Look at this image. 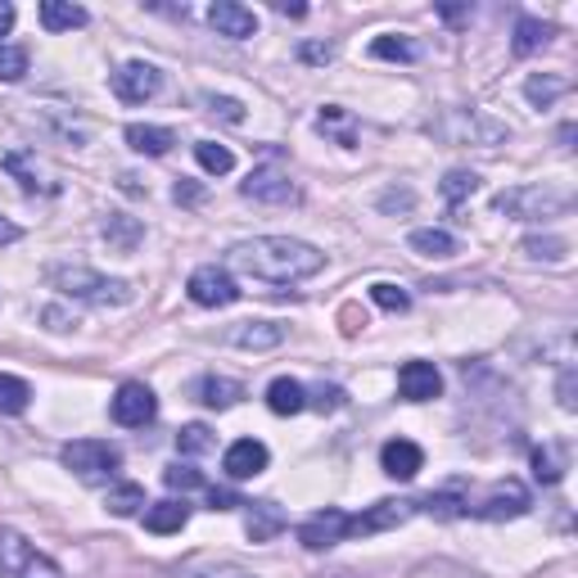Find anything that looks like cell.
<instances>
[{
    "label": "cell",
    "instance_id": "cell-6",
    "mask_svg": "<svg viewBox=\"0 0 578 578\" xmlns=\"http://www.w3.org/2000/svg\"><path fill=\"white\" fill-rule=\"evenodd\" d=\"M434 136H443L448 144H502L511 131H506V122L479 114V109H448L434 122Z\"/></svg>",
    "mask_w": 578,
    "mask_h": 578
},
{
    "label": "cell",
    "instance_id": "cell-4",
    "mask_svg": "<svg viewBox=\"0 0 578 578\" xmlns=\"http://www.w3.org/2000/svg\"><path fill=\"white\" fill-rule=\"evenodd\" d=\"M493 208L515 222H552L574 208V195L569 190H552V185H515V190H502Z\"/></svg>",
    "mask_w": 578,
    "mask_h": 578
},
{
    "label": "cell",
    "instance_id": "cell-39",
    "mask_svg": "<svg viewBox=\"0 0 578 578\" xmlns=\"http://www.w3.org/2000/svg\"><path fill=\"white\" fill-rule=\"evenodd\" d=\"M195 159H200V168H204L208 176L235 172V154L226 150V144H217V140H200V144H195Z\"/></svg>",
    "mask_w": 578,
    "mask_h": 578
},
{
    "label": "cell",
    "instance_id": "cell-11",
    "mask_svg": "<svg viewBox=\"0 0 578 578\" xmlns=\"http://www.w3.org/2000/svg\"><path fill=\"white\" fill-rule=\"evenodd\" d=\"M109 86H114V95L122 105H144V100H154V95L163 90V73L154 64H144V60H127L122 68H114Z\"/></svg>",
    "mask_w": 578,
    "mask_h": 578
},
{
    "label": "cell",
    "instance_id": "cell-54",
    "mask_svg": "<svg viewBox=\"0 0 578 578\" xmlns=\"http://www.w3.org/2000/svg\"><path fill=\"white\" fill-rule=\"evenodd\" d=\"M14 19H19V10L10 6V0H0V36H10V28H14Z\"/></svg>",
    "mask_w": 578,
    "mask_h": 578
},
{
    "label": "cell",
    "instance_id": "cell-46",
    "mask_svg": "<svg viewBox=\"0 0 578 578\" xmlns=\"http://www.w3.org/2000/svg\"><path fill=\"white\" fill-rule=\"evenodd\" d=\"M204 105H208L213 118H222V122H231V127L245 122V105L231 100V95H204Z\"/></svg>",
    "mask_w": 578,
    "mask_h": 578
},
{
    "label": "cell",
    "instance_id": "cell-45",
    "mask_svg": "<svg viewBox=\"0 0 578 578\" xmlns=\"http://www.w3.org/2000/svg\"><path fill=\"white\" fill-rule=\"evenodd\" d=\"M308 407H317L321 416L340 411V407H349V394L340 389V384H317V389H308Z\"/></svg>",
    "mask_w": 578,
    "mask_h": 578
},
{
    "label": "cell",
    "instance_id": "cell-55",
    "mask_svg": "<svg viewBox=\"0 0 578 578\" xmlns=\"http://www.w3.org/2000/svg\"><path fill=\"white\" fill-rule=\"evenodd\" d=\"M118 181H122V190H127V195H144V185H140V181H136L131 172H122Z\"/></svg>",
    "mask_w": 578,
    "mask_h": 578
},
{
    "label": "cell",
    "instance_id": "cell-17",
    "mask_svg": "<svg viewBox=\"0 0 578 578\" xmlns=\"http://www.w3.org/2000/svg\"><path fill=\"white\" fill-rule=\"evenodd\" d=\"M267 461H271L267 443H258V439H235V443L226 448V457H222V470L235 479V484H245V479H258V474L267 470Z\"/></svg>",
    "mask_w": 578,
    "mask_h": 578
},
{
    "label": "cell",
    "instance_id": "cell-47",
    "mask_svg": "<svg viewBox=\"0 0 578 578\" xmlns=\"http://www.w3.org/2000/svg\"><path fill=\"white\" fill-rule=\"evenodd\" d=\"M375 204H379V213H411V208H416V190H407V185H389Z\"/></svg>",
    "mask_w": 578,
    "mask_h": 578
},
{
    "label": "cell",
    "instance_id": "cell-56",
    "mask_svg": "<svg viewBox=\"0 0 578 578\" xmlns=\"http://www.w3.org/2000/svg\"><path fill=\"white\" fill-rule=\"evenodd\" d=\"M276 14H289V19H303L308 10H303V6H285V0H276Z\"/></svg>",
    "mask_w": 578,
    "mask_h": 578
},
{
    "label": "cell",
    "instance_id": "cell-29",
    "mask_svg": "<svg viewBox=\"0 0 578 578\" xmlns=\"http://www.w3.org/2000/svg\"><path fill=\"white\" fill-rule=\"evenodd\" d=\"M371 60H389V64H416L420 60V45L403 32H384L371 41Z\"/></svg>",
    "mask_w": 578,
    "mask_h": 578
},
{
    "label": "cell",
    "instance_id": "cell-20",
    "mask_svg": "<svg viewBox=\"0 0 578 578\" xmlns=\"http://www.w3.org/2000/svg\"><path fill=\"white\" fill-rule=\"evenodd\" d=\"M379 470L389 474V479H416V474L425 470L420 443H411V439H389V443L379 448Z\"/></svg>",
    "mask_w": 578,
    "mask_h": 578
},
{
    "label": "cell",
    "instance_id": "cell-2",
    "mask_svg": "<svg viewBox=\"0 0 578 578\" xmlns=\"http://www.w3.org/2000/svg\"><path fill=\"white\" fill-rule=\"evenodd\" d=\"M45 280H51V289H60V295L73 299V303H90V308H127V303H136V285L131 280L90 271L82 263L45 267Z\"/></svg>",
    "mask_w": 578,
    "mask_h": 578
},
{
    "label": "cell",
    "instance_id": "cell-21",
    "mask_svg": "<svg viewBox=\"0 0 578 578\" xmlns=\"http://www.w3.org/2000/svg\"><path fill=\"white\" fill-rule=\"evenodd\" d=\"M285 528H289L285 506H276V502H245V534H249V543H271L276 534H285Z\"/></svg>",
    "mask_w": 578,
    "mask_h": 578
},
{
    "label": "cell",
    "instance_id": "cell-57",
    "mask_svg": "<svg viewBox=\"0 0 578 578\" xmlns=\"http://www.w3.org/2000/svg\"><path fill=\"white\" fill-rule=\"evenodd\" d=\"M465 14H470V6H443V19H452V23L465 19Z\"/></svg>",
    "mask_w": 578,
    "mask_h": 578
},
{
    "label": "cell",
    "instance_id": "cell-27",
    "mask_svg": "<svg viewBox=\"0 0 578 578\" xmlns=\"http://www.w3.org/2000/svg\"><path fill=\"white\" fill-rule=\"evenodd\" d=\"M100 231H105V239H109V249H118V254H136L140 239H144L140 217H127V213H109Z\"/></svg>",
    "mask_w": 578,
    "mask_h": 578
},
{
    "label": "cell",
    "instance_id": "cell-48",
    "mask_svg": "<svg viewBox=\"0 0 578 578\" xmlns=\"http://www.w3.org/2000/svg\"><path fill=\"white\" fill-rule=\"evenodd\" d=\"M556 403H560L565 411H574V407H578V375H574V362H569V366H560V384H556Z\"/></svg>",
    "mask_w": 578,
    "mask_h": 578
},
{
    "label": "cell",
    "instance_id": "cell-51",
    "mask_svg": "<svg viewBox=\"0 0 578 578\" xmlns=\"http://www.w3.org/2000/svg\"><path fill=\"white\" fill-rule=\"evenodd\" d=\"M235 506H245V497L235 489H208V511H235Z\"/></svg>",
    "mask_w": 578,
    "mask_h": 578
},
{
    "label": "cell",
    "instance_id": "cell-34",
    "mask_svg": "<svg viewBox=\"0 0 578 578\" xmlns=\"http://www.w3.org/2000/svg\"><path fill=\"white\" fill-rule=\"evenodd\" d=\"M465 502H470V489L465 484H448V489L425 497V511L439 515V520H457V515H465Z\"/></svg>",
    "mask_w": 578,
    "mask_h": 578
},
{
    "label": "cell",
    "instance_id": "cell-5",
    "mask_svg": "<svg viewBox=\"0 0 578 578\" xmlns=\"http://www.w3.org/2000/svg\"><path fill=\"white\" fill-rule=\"evenodd\" d=\"M0 574L6 578H64V569L36 552L19 528H0Z\"/></svg>",
    "mask_w": 578,
    "mask_h": 578
},
{
    "label": "cell",
    "instance_id": "cell-1",
    "mask_svg": "<svg viewBox=\"0 0 578 578\" xmlns=\"http://www.w3.org/2000/svg\"><path fill=\"white\" fill-rule=\"evenodd\" d=\"M226 263L249 280L299 285V280H308V276H317L325 267V254L317 245H308V239H295V235H254V239L231 245Z\"/></svg>",
    "mask_w": 578,
    "mask_h": 578
},
{
    "label": "cell",
    "instance_id": "cell-10",
    "mask_svg": "<svg viewBox=\"0 0 578 578\" xmlns=\"http://www.w3.org/2000/svg\"><path fill=\"white\" fill-rule=\"evenodd\" d=\"M109 416L122 425V429H140V425H150L159 416V398L150 384H140V379H122L118 384V394L109 398Z\"/></svg>",
    "mask_w": 578,
    "mask_h": 578
},
{
    "label": "cell",
    "instance_id": "cell-14",
    "mask_svg": "<svg viewBox=\"0 0 578 578\" xmlns=\"http://www.w3.org/2000/svg\"><path fill=\"white\" fill-rule=\"evenodd\" d=\"M344 538H349V515L340 506H325V511H317V515H308L299 524V543L308 552H330L334 543H344Z\"/></svg>",
    "mask_w": 578,
    "mask_h": 578
},
{
    "label": "cell",
    "instance_id": "cell-22",
    "mask_svg": "<svg viewBox=\"0 0 578 578\" xmlns=\"http://www.w3.org/2000/svg\"><path fill=\"white\" fill-rule=\"evenodd\" d=\"M127 144L136 154H150V159H163L172 144H176V131L172 127H154V122H127Z\"/></svg>",
    "mask_w": 578,
    "mask_h": 578
},
{
    "label": "cell",
    "instance_id": "cell-42",
    "mask_svg": "<svg viewBox=\"0 0 578 578\" xmlns=\"http://www.w3.org/2000/svg\"><path fill=\"white\" fill-rule=\"evenodd\" d=\"M28 68H32V55L23 51V45L0 41V82H23Z\"/></svg>",
    "mask_w": 578,
    "mask_h": 578
},
{
    "label": "cell",
    "instance_id": "cell-33",
    "mask_svg": "<svg viewBox=\"0 0 578 578\" xmlns=\"http://www.w3.org/2000/svg\"><path fill=\"white\" fill-rule=\"evenodd\" d=\"M32 407V384L23 375L0 371V416H23Z\"/></svg>",
    "mask_w": 578,
    "mask_h": 578
},
{
    "label": "cell",
    "instance_id": "cell-40",
    "mask_svg": "<svg viewBox=\"0 0 578 578\" xmlns=\"http://www.w3.org/2000/svg\"><path fill=\"white\" fill-rule=\"evenodd\" d=\"M479 185H484V181H479V172H470V168H452V172L443 176V185H439V195H443L448 204H461V200L474 195Z\"/></svg>",
    "mask_w": 578,
    "mask_h": 578
},
{
    "label": "cell",
    "instance_id": "cell-8",
    "mask_svg": "<svg viewBox=\"0 0 578 578\" xmlns=\"http://www.w3.org/2000/svg\"><path fill=\"white\" fill-rule=\"evenodd\" d=\"M528 506V489L520 484V479H497L493 489H484L479 497H470L465 502V515H474V520H520Z\"/></svg>",
    "mask_w": 578,
    "mask_h": 578
},
{
    "label": "cell",
    "instance_id": "cell-26",
    "mask_svg": "<svg viewBox=\"0 0 578 578\" xmlns=\"http://www.w3.org/2000/svg\"><path fill=\"white\" fill-rule=\"evenodd\" d=\"M185 520H190L185 497H181V502H176V497H168V502L144 506V528H150V534H181Z\"/></svg>",
    "mask_w": 578,
    "mask_h": 578
},
{
    "label": "cell",
    "instance_id": "cell-7",
    "mask_svg": "<svg viewBox=\"0 0 578 578\" xmlns=\"http://www.w3.org/2000/svg\"><path fill=\"white\" fill-rule=\"evenodd\" d=\"M185 295H190V303H195V308H231V303H239V295H245V289H239V280H235L226 267L204 263V267L190 271Z\"/></svg>",
    "mask_w": 578,
    "mask_h": 578
},
{
    "label": "cell",
    "instance_id": "cell-13",
    "mask_svg": "<svg viewBox=\"0 0 578 578\" xmlns=\"http://www.w3.org/2000/svg\"><path fill=\"white\" fill-rule=\"evenodd\" d=\"M0 168L19 181L28 195H55V190H60V176L36 159V150H10L6 159H0Z\"/></svg>",
    "mask_w": 578,
    "mask_h": 578
},
{
    "label": "cell",
    "instance_id": "cell-3",
    "mask_svg": "<svg viewBox=\"0 0 578 578\" xmlns=\"http://www.w3.org/2000/svg\"><path fill=\"white\" fill-rule=\"evenodd\" d=\"M60 461L73 479H82L86 489H109L122 470V452L109 439H73V443H64Z\"/></svg>",
    "mask_w": 578,
    "mask_h": 578
},
{
    "label": "cell",
    "instance_id": "cell-32",
    "mask_svg": "<svg viewBox=\"0 0 578 578\" xmlns=\"http://www.w3.org/2000/svg\"><path fill=\"white\" fill-rule=\"evenodd\" d=\"M552 41V28L543 23V19H528V14H520L515 19V41H511V51L524 60V55H534V51H543V45Z\"/></svg>",
    "mask_w": 578,
    "mask_h": 578
},
{
    "label": "cell",
    "instance_id": "cell-16",
    "mask_svg": "<svg viewBox=\"0 0 578 578\" xmlns=\"http://www.w3.org/2000/svg\"><path fill=\"white\" fill-rule=\"evenodd\" d=\"M208 23L217 36H231V41H249L258 32V14L249 6H239V0H213Z\"/></svg>",
    "mask_w": 578,
    "mask_h": 578
},
{
    "label": "cell",
    "instance_id": "cell-25",
    "mask_svg": "<svg viewBox=\"0 0 578 578\" xmlns=\"http://www.w3.org/2000/svg\"><path fill=\"white\" fill-rule=\"evenodd\" d=\"M90 14L86 6H73V0H41V28L45 32H73V28H86Z\"/></svg>",
    "mask_w": 578,
    "mask_h": 578
},
{
    "label": "cell",
    "instance_id": "cell-36",
    "mask_svg": "<svg viewBox=\"0 0 578 578\" xmlns=\"http://www.w3.org/2000/svg\"><path fill=\"white\" fill-rule=\"evenodd\" d=\"M105 506H109V515L131 520V515H140L150 502H144V484H114L109 497H105Z\"/></svg>",
    "mask_w": 578,
    "mask_h": 578
},
{
    "label": "cell",
    "instance_id": "cell-38",
    "mask_svg": "<svg viewBox=\"0 0 578 578\" xmlns=\"http://www.w3.org/2000/svg\"><path fill=\"white\" fill-rule=\"evenodd\" d=\"M213 448H217V439H213L208 425L195 420V425H181V429H176V452H181V457H204V452H213Z\"/></svg>",
    "mask_w": 578,
    "mask_h": 578
},
{
    "label": "cell",
    "instance_id": "cell-43",
    "mask_svg": "<svg viewBox=\"0 0 578 578\" xmlns=\"http://www.w3.org/2000/svg\"><path fill=\"white\" fill-rule=\"evenodd\" d=\"M371 303L384 308V312H407L411 308V295L403 285H389V280H375L371 285Z\"/></svg>",
    "mask_w": 578,
    "mask_h": 578
},
{
    "label": "cell",
    "instance_id": "cell-37",
    "mask_svg": "<svg viewBox=\"0 0 578 578\" xmlns=\"http://www.w3.org/2000/svg\"><path fill=\"white\" fill-rule=\"evenodd\" d=\"M317 127L321 131H330L334 140L344 144V150H353L357 144V131H353V118H349V109H340V105H325L321 114H317Z\"/></svg>",
    "mask_w": 578,
    "mask_h": 578
},
{
    "label": "cell",
    "instance_id": "cell-15",
    "mask_svg": "<svg viewBox=\"0 0 578 578\" xmlns=\"http://www.w3.org/2000/svg\"><path fill=\"white\" fill-rule=\"evenodd\" d=\"M398 394L407 398V403H434L443 394V375H439V366L434 362H403L398 366Z\"/></svg>",
    "mask_w": 578,
    "mask_h": 578
},
{
    "label": "cell",
    "instance_id": "cell-24",
    "mask_svg": "<svg viewBox=\"0 0 578 578\" xmlns=\"http://www.w3.org/2000/svg\"><path fill=\"white\" fill-rule=\"evenodd\" d=\"M267 407H271L276 416H299V411L308 407V384L289 379V375L271 379V384H267Z\"/></svg>",
    "mask_w": 578,
    "mask_h": 578
},
{
    "label": "cell",
    "instance_id": "cell-9",
    "mask_svg": "<svg viewBox=\"0 0 578 578\" xmlns=\"http://www.w3.org/2000/svg\"><path fill=\"white\" fill-rule=\"evenodd\" d=\"M239 195L254 200V204H271V208H289V204H299L303 200V190L295 185V176L280 172V168H254L249 181L239 185Z\"/></svg>",
    "mask_w": 578,
    "mask_h": 578
},
{
    "label": "cell",
    "instance_id": "cell-53",
    "mask_svg": "<svg viewBox=\"0 0 578 578\" xmlns=\"http://www.w3.org/2000/svg\"><path fill=\"white\" fill-rule=\"evenodd\" d=\"M299 55H303L308 64H325V60H330L334 51H330V45H317V41H308V45H303V51H299Z\"/></svg>",
    "mask_w": 578,
    "mask_h": 578
},
{
    "label": "cell",
    "instance_id": "cell-31",
    "mask_svg": "<svg viewBox=\"0 0 578 578\" xmlns=\"http://www.w3.org/2000/svg\"><path fill=\"white\" fill-rule=\"evenodd\" d=\"M45 127H51L64 144H73V150H82V144L90 140V122L77 118V114H68V109H45Z\"/></svg>",
    "mask_w": 578,
    "mask_h": 578
},
{
    "label": "cell",
    "instance_id": "cell-23",
    "mask_svg": "<svg viewBox=\"0 0 578 578\" xmlns=\"http://www.w3.org/2000/svg\"><path fill=\"white\" fill-rule=\"evenodd\" d=\"M176 578H258L254 569H245L239 560H217V556H190V560H181L176 569H172Z\"/></svg>",
    "mask_w": 578,
    "mask_h": 578
},
{
    "label": "cell",
    "instance_id": "cell-28",
    "mask_svg": "<svg viewBox=\"0 0 578 578\" xmlns=\"http://www.w3.org/2000/svg\"><path fill=\"white\" fill-rule=\"evenodd\" d=\"M560 95H569V77H556V73H534L524 82V100L534 109H552Z\"/></svg>",
    "mask_w": 578,
    "mask_h": 578
},
{
    "label": "cell",
    "instance_id": "cell-18",
    "mask_svg": "<svg viewBox=\"0 0 578 578\" xmlns=\"http://www.w3.org/2000/svg\"><path fill=\"white\" fill-rule=\"evenodd\" d=\"M226 344L245 349V353H267V349L285 344V325L280 321H239V325H231Z\"/></svg>",
    "mask_w": 578,
    "mask_h": 578
},
{
    "label": "cell",
    "instance_id": "cell-19",
    "mask_svg": "<svg viewBox=\"0 0 578 578\" xmlns=\"http://www.w3.org/2000/svg\"><path fill=\"white\" fill-rule=\"evenodd\" d=\"M190 398L213 407V411H226V407H235L239 398H245V384L231 379V375H213L208 371V375H200L195 384H190Z\"/></svg>",
    "mask_w": 578,
    "mask_h": 578
},
{
    "label": "cell",
    "instance_id": "cell-44",
    "mask_svg": "<svg viewBox=\"0 0 578 578\" xmlns=\"http://www.w3.org/2000/svg\"><path fill=\"white\" fill-rule=\"evenodd\" d=\"M163 484H168L172 493H195V489H204V474H200L195 465H181V461H176V465L163 470Z\"/></svg>",
    "mask_w": 578,
    "mask_h": 578
},
{
    "label": "cell",
    "instance_id": "cell-12",
    "mask_svg": "<svg viewBox=\"0 0 578 578\" xmlns=\"http://www.w3.org/2000/svg\"><path fill=\"white\" fill-rule=\"evenodd\" d=\"M416 515V502L403 497H384L375 506H366L362 515H349V538H371V534H389V528L407 524Z\"/></svg>",
    "mask_w": 578,
    "mask_h": 578
},
{
    "label": "cell",
    "instance_id": "cell-52",
    "mask_svg": "<svg viewBox=\"0 0 578 578\" xmlns=\"http://www.w3.org/2000/svg\"><path fill=\"white\" fill-rule=\"evenodd\" d=\"M19 239H23V226L10 222V217H0V249H6V245H19Z\"/></svg>",
    "mask_w": 578,
    "mask_h": 578
},
{
    "label": "cell",
    "instance_id": "cell-30",
    "mask_svg": "<svg viewBox=\"0 0 578 578\" xmlns=\"http://www.w3.org/2000/svg\"><path fill=\"white\" fill-rule=\"evenodd\" d=\"M407 245L420 254V258H452L457 254V235L439 231V226H420L407 235Z\"/></svg>",
    "mask_w": 578,
    "mask_h": 578
},
{
    "label": "cell",
    "instance_id": "cell-49",
    "mask_svg": "<svg viewBox=\"0 0 578 578\" xmlns=\"http://www.w3.org/2000/svg\"><path fill=\"white\" fill-rule=\"evenodd\" d=\"M172 200H176V204H185V208H195V204H204V185L181 176V181L172 185Z\"/></svg>",
    "mask_w": 578,
    "mask_h": 578
},
{
    "label": "cell",
    "instance_id": "cell-35",
    "mask_svg": "<svg viewBox=\"0 0 578 578\" xmlns=\"http://www.w3.org/2000/svg\"><path fill=\"white\" fill-rule=\"evenodd\" d=\"M520 254L528 263H565L569 258V239H560V235H528L520 245Z\"/></svg>",
    "mask_w": 578,
    "mask_h": 578
},
{
    "label": "cell",
    "instance_id": "cell-50",
    "mask_svg": "<svg viewBox=\"0 0 578 578\" xmlns=\"http://www.w3.org/2000/svg\"><path fill=\"white\" fill-rule=\"evenodd\" d=\"M41 321H45V330H55V334L77 330V317H68L64 308H41Z\"/></svg>",
    "mask_w": 578,
    "mask_h": 578
},
{
    "label": "cell",
    "instance_id": "cell-41",
    "mask_svg": "<svg viewBox=\"0 0 578 578\" xmlns=\"http://www.w3.org/2000/svg\"><path fill=\"white\" fill-rule=\"evenodd\" d=\"M534 479L538 484H560L565 479V452L560 448H534Z\"/></svg>",
    "mask_w": 578,
    "mask_h": 578
}]
</instances>
